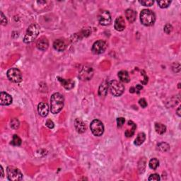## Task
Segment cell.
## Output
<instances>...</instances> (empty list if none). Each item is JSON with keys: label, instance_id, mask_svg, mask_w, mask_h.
Returning <instances> with one entry per match:
<instances>
[{"label": "cell", "instance_id": "obj_10", "mask_svg": "<svg viewBox=\"0 0 181 181\" xmlns=\"http://www.w3.org/2000/svg\"><path fill=\"white\" fill-rule=\"evenodd\" d=\"M93 75V70L92 67L89 66H84L80 71L79 77L83 81L90 80Z\"/></svg>", "mask_w": 181, "mask_h": 181}, {"label": "cell", "instance_id": "obj_11", "mask_svg": "<svg viewBox=\"0 0 181 181\" xmlns=\"http://www.w3.org/2000/svg\"><path fill=\"white\" fill-rule=\"evenodd\" d=\"M12 101V97L7 93L2 91L0 93V104L2 105H9L11 104Z\"/></svg>", "mask_w": 181, "mask_h": 181}, {"label": "cell", "instance_id": "obj_29", "mask_svg": "<svg viewBox=\"0 0 181 181\" xmlns=\"http://www.w3.org/2000/svg\"><path fill=\"white\" fill-rule=\"evenodd\" d=\"M163 31H164V32L166 33V34H170V33H171L173 31L172 25L170 24H166L165 26H164V28H163Z\"/></svg>", "mask_w": 181, "mask_h": 181}, {"label": "cell", "instance_id": "obj_38", "mask_svg": "<svg viewBox=\"0 0 181 181\" xmlns=\"http://www.w3.org/2000/svg\"><path fill=\"white\" fill-rule=\"evenodd\" d=\"M1 172H2V175H1V177H3L4 176V170H3V168L2 166H1Z\"/></svg>", "mask_w": 181, "mask_h": 181}, {"label": "cell", "instance_id": "obj_27", "mask_svg": "<svg viewBox=\"0 0 181 181\" xmlns=\"http://www.w3.org/2000/svg\"><path fill=\"white\" fill-rule=\"evenodd\" d=\"M158 5L159 6L160 8L161 9H165V8H167L170 6V4H171V1H158L157 2Z\"/></svg>", "mask_w": 181, "mask_h": 181}, {"label": "cell", "instance_id": "obj_8", "mask_svg": "<svg viewBox=\"0 0 181 181\" xmlns=\"http://www.w3.org/2000/svg\"><path fill=\"white\" fill-rule=\"evenodd\" d=\"M107 47V43L105 40H99L93 43L91 51L95 55H99V54L103 53L105 51Z\"/></svg>", "mask_w": 181, "mask_h": 181}, {"label": "cell", "instance_id": "obj_4", "mask_svg": "<svg viewBox=\"0 0 181 181\" xmlns=\"http://www.w3.org/2000/svg\"><path fill=\"white\" fill-rule=\"evenodd\" d=\"M108 89L114 96H120L124 91V86L121 82L116 80H112L108 83Z\"/></svg>", "mask_w": 181, "mask_h": 181}, {"label": "cell", "instance_id": "obj_24", "mask_svg": "<svg viewBox=\"0 0 181 181\" xmlns=\"http://www.w3.org/2000/svg\"><path fill=\"white\" fill-rule=\"evenodd\" d=\"M157 147L158 149H159V151H162V152H166V151H168L170 149V146L168 145V144L166 142L159 143Z\"/></svg>", "mask_w": 181, "mask_h": 181}, {"label": "cell", "instance_id": "obj_26", "mask_svg": "<svg viewBox=\"0 0 181 181\" xmlns=\"http://www.w3.org/2000/svg\"><path fill=\"white\" fill-rule=\"evenodd\" d=\"M136 124H134L131 129H127V130L124 132V134L127 137H132L134 134L135 130H136Z\"/></svg>", "mask_w": 181, "mask_h": 181}, {"label": "cell", "instance_id": "obj_20", "mask_svg": "<svg viewBox=\"0 0 181 181\" xmlns=\"http://www.w3.org/2000/svg\"><path fill=\"white\" fill-rule=\"evenodd\" d=\"M145 139H146V134L144 132H139L137 134V138L134 139V144L136 146H140L144 143Z\"/></svg>", "mask_w": 181, "mask_h": 181}, {"label": "cell", "instance_id": "obj_15", "mask_svg": "<svg viewBox=\"0 0 181 181\" xmlns=\"http://www.w3.org/2000/svg\"><path fill=\"white\" fill-rule=\"evenodd\" d=\"M115 28L118 31H122L125 28V21L122 16L116 18L115 21Z\"/></svg>", "mask_w": 181, "mask_h": 181}, {"label": "cell", "instance_id": "obj_3", "mask_svg": "<svg viewBox=\"0 0 181 181\" xmlns=\"http://www.w3.org/2000/svg\"><path fill=\"white\" fill-rule=\"evenodd\" d=\"M39 33H40V29H39L38 25H31L27 29L24 38V42L25 43H31L33 42L38 36Z\"/></svg>", "mask_w": 181, "mask_h": 181}, {"label": "cell", "instance_id": "obj_6", "mask_svg": "<svg viewBox=\"0 0 181 181\" xmlns=\"http://www.w3.org/2000/svg\"><path fill=\"white\" fill-rule=\"evenodd\" d=\"M91 130L93 135L100 137L104 132V126L103 122L99 120H93L90 124Z\"/></svg>", "mask_w": 181, "mask_h": 181}, {"label": "cell", "instance_id": "obj_18", "mask_svg": "<svg viewBox=\"0 0 181 181\" xmlns=\"http://www.w3.org/2000/svg\"><path fill=\"white\" fill-rule=\"evenodd\" d=\"M126 18L130 23H134L137 18V13L133 9H128L125 11Z\"/></svg>", "mask_w": 181, "mask_h": 181}, {"label": "cell", "instance_id": "obj_22", "mask_svg": "<svg viewBox=\"0 0 181 181\" xmlns=\"http://www.w3.org/2000/svg\"><path fill=\"white\" fill-rule=\"evenodd\" d=\"M155 130L158 134H163L166 132V127L163 124L160 123V122H157L155 124Z\"/></svg>", "mask_w": 181, "mask_h": 181}, {"label": "cell", "instance_id": "obj_1", "mask_svg": "<svg viewBox=\"0 0 181 181\" xmlns=\"http://www.w3.org/2000/svg\"><path fill=\"white\" fill-rule=\"evenodd\" d=\"M64 97L60 93L52 95L50 99V111L53 114H57L64 107Z\"/></svg>", "mask_w": 181, "mask_h": 181}, {"label": "cell", "instance_id": "obj_30", "mask_svg": "<svg viewBox=\"0 0 181 181\" xmlns=\"http://www.w3.org/2000/svg\"><path fill=\"white\" fill-rule=\"evenodd\" d=\"M139 3L141 4V5L144 6V7H151L154 5V1H147V0H144V1H139Z\"/></svg>", "mask_w": 181, "mask_h": 181}, {"label": "cell", "instance_id": "obj_28", "mask_svg": "<svg viewBox=\"0 0 181 181\" xmlns=\"http://www.w3.org/2000/svg\"><path fill=\"white\" fill-rule=\"evenodd\" d=\"M20 126V122L18 121V119H16V118H14V119H12L11 120V127L14 130H16V129H18L19 128Z\"/></svg>", "mask_w": 181, "mask_h": 181}, {"label": "cell", "instance_id": "obj_31", "mask_svg": "<svg viewBox=\"0 0 181 181\" xmlns=\"http://www.w3.org/2000/svg\"><path fill=\"white\" fill-rule=\"evenodd\" d=\"M148 180H149V181H152V180L159 181L160 180H161V178H160L159 175H158V174H157V173H154V174H151V175H150V176L149 177Z\"/></svg>", "mask_w": 181, "mask_h": 181}, {"label": "cell", "instance_id": "obj_14", "mask_svg": "<svg viewBox=\"0 0 181 181\" xmlns=\"http://www.w3.org/2000/svg\"><path fill=\"white\" fill-rule=\"evenodd\" d=\"M38 111L39 115L40 116H42L43 118L46 117L49 113V107L47 104L43 103V102H41V103H39L38 105Z\"/></svg>", "mask_w": 181, "mask_h": 181}, {"label": "cell", "instance_id": "obj_23", "mask_svg": "<svg viewBox=\"0 0 181 181\" xmlns=\"http://www.w3.org/2000/svg\"><path fill=\"white\" fill-rule=\"evenodd\" d=\"M149 168H150L151 169L156 170L159 166V160H158L157 159H156V158H153V159H151L150 160V161H149Z\"/></svg>", "mask_w": 181, "mask_h": 181}, {"label": "cell", "instance_id": "obj_35", "mask_svg": "<svg viewBox=\"0 0 181 181\" xmlns=\"http://www.w3.org/2000/svg\"><path fill=\"white\" fill-rule=\"evenodd\" d=\"M45 125L49 129H53L54 126H55V124H54V122L51 120H47L46 121V123H45Z\"/></svg>", "mask_w": 181, "mask_h": 181}, {"label": "cell", "instance_id": "obj_25", "mask_svg": "<svg viewBox=\"0 0 181 181\" xmlns=\"http://www.w3.org/2000/svg\"><path fill=\"white\" fill-rule=\"evenodd\" d=\"M11 144L13 146H20L21 144V139L18 135L14 134L12 138V140L11 141Z\"/></svg>", "mask_w": 181, "mask_h": 181}, {"label": "cell", "instance_id": "obj_16", "mask_svg": "<svg viewBox=\"0 0 181 181\" xmlns=\"http://www.w3.org/2000/svg\"><path fill=\"white\" fill-rule=\"evenodd\" d=\"M59 82L61 83V84L63 86L64 88L67 90H69V89H72V88H74V82L71 79H62L61 77H57Z\"/></svg>", "mask_w": 181, "mask_h": 181}, {"label": "cell", "instance_id": "obj_2", "mask_svg": "<svg viewBox=\"0 0 181 181\" xmlns=\"http://www.w3.org/2000/svg\"><path fill=\"white\" fill-rule=\"evenodd\" d=\"M140 21L144 26H153L156 21L155 14L149 9H143L140 13Z\"/></svg>", "mask_w": 181, "mask_h": 181}, {"label": "cell", "instance_id": "obj_5", "mask_svg": "<svg viewBox=\"0 0 181 181\" xmlns=\"http://www.w3.org/2000/svg\"><path fill=\"white\" fill-rule=\"evenodd\" d=\"M7 178L11 181H18L23 178V174L18 168L14 166H8L7 168Z\"/></svg>", "mask_w": 181, "mask_h": 181}, {"label": "cell", "instance_id": "obj_12", "mask_svg": "<svg viewBox=\"0 0 181 181\" xmlns=\"http://www.w3.org/2000/svg\"><path fill=\"white\" fill-rule=\"evenodd\" d=\"M74 127L79 133H84L86 130V125L85 122L79 118H76L74 120Z\"/></svg>", "mask_w": 181, "mask_h": 181}, {"label": "cell", "instance_id": "obj_17", "mask_svg": "<svg viewBox=\"0 0 181 181\" xmlns=\"http://www.w3.org/2000/svg\"><path fill=\"white\" fill-rule=\"evenodd\" d=\"M53 47L54 49L56 50L57 51L62 52L65 50L66 44L65 43H64V41H63L62 40H60V39H58V40H56L55 42H54Z\"/></svg>", "mask_w": 181, "mask_h": 181}, {"label": "cell", "instance_id": "obj_21", "mask_svg": "<svg viewBox=\"0 0 181 181\" xmlns=\"http://www.w3.org/2000/svg\"><path fill=\"white\" fill-rule=\"evenodd\" d=\"M108 83L103 82L99 87V93L101 96H105L108 93Z\"/></svg>", "mask_w": 181, "mask_h": 181}, {"label": "cell", "instance_id": "obj_13", "mask_svg": "<svg viewBox=\"0 0 181 181\" xmlns=\"http://www.w3.org/2000/svg\"><path fill=\"white\" fill-rule=\"evenodd\" d=\"M36 47L37 48L40 50H42V51L46 50L49 47L48 40H47L46 38H45V37H42V38H40L38 41H37Z\"/></svg>", "mask_w": 181, "mask_h": 181}, {"label": "cell", "instance_id": "obj_32", "mask_svg": "<svg viewBox=\"0 0 181 181\" xmlns=\"http://www.w3.org/2000/svg\"><path fill=\"white\" fill-rule=\"evenodd\" d=\"M124 122H125V119L124 118H118L117 119V124L118 128H121V127L123 126Z\"/></svg>", "mask_w": 181, "mask_h": 181}, {"label": "cell", "instance_id": "obj_9", "mask_svg": "<svg viewBox=\"0 0 181 181\" xmlns=\"http://www.w3.org/2000/svg\"><path fill=\"white\" fill-rule=\"evenodd\" d=\"M98 20H99V24L102 26H108L110 25L111 23V14L108 11L103 10L100 11V13L98 15Z\"/></svg>", "mask_w": 181, "mask_h": 181}, {"label": "cell", "instance_id": "obj_36", "mask_svg": "<svg viewBox=\"0 0 181 181\" xmlns=\"http://www.w3.org/2000/svg\"><path fill=\"white\" fill-rule=\"evenodd\" d=\"M134 93L136 92L137 93H139V92H140V91L142 90L143 87L140 84H137L136 86V87H134Z\"/></svg>", "mask_w": 181, "mask_h": 181}, {"label": "cell", "instance_id": "obj_7", "mask_svg": "<svg viewBox=\"0 0 181 181\" xmlns=\"http://www.w3.org/2000/svg\"><path fill=\"white\" fill-rule=\"evenodd\" d=\"M7 77L12 82L20 83L22 81V74L17 68H11L7 71Z\"/></svg>", "mask_w": 181, "mask_h": 181}, {"label": "cell", "instance_id": "obj_37", "mask_svg": "<svg viewBox=\"0 0 181 181\" xmlns=\"http://www.w3.org/2000/svg\"><path fill=\"white\" fill-rule=\"evenodd\" d=\"M177 115H178L179 117H180V106L179 107L178 109H177Z\"/></svg>", "mask_w": 181, "mask_h": 181}, {"label": "cell", "instance_id": "obj_33", "mask_svg": "<svg viewBox=\"0 0 181 181\" xmlns=\"http://www.w3.org/2000/svg\"><path fill=\"white\" fill-rule=\"evenodd\" d=\"M1 24L3 26H6L7 24V19L5 17V16L4 15L2 11H1Z\"/></svg>", "mask_w": 181, "mask_h": 181}, {"label": "cell", "instance_id": "obj_34", "mask_svg": "<svg viewBox=\"0 0 181 181\" xmlns=\"http://www.w3.org/2000/svg\"><path fill=\"white\" fill-rule=\"evenodd\" d=\"M139 105H140V106H141V108H146L147 106V102L144 99H141L140 100H139Z\"/></svg>", "mask_w": 181, "mask_h": 181}, {"label": "cell", "instance_id": "obj_19", "mask_svg": "<svg viewBox=\"0 0 181 181\" xmlns=\"http://www.w3.org/2000/svg\"><path fill=\"white\" fill-rule=\"evenodd\" d=\"M118 77H119L120 80L121 81V82L124 83H128L130 82V81L129 73L125 70H122L118 72Z\"/></svg>", "mask_w": 181, "mask_h": 181}]
</instances>
